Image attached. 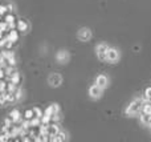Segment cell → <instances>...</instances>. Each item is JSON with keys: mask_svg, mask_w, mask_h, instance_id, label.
I'll use <instances>...</instances> for the list:
<instances>
[{"mask_svg": "<svg viewBox=\"0 0 151 142\" xmlns=\"http://www.w3.org/2000/svg\"><path fill=\"white\" fill-rule=\"evenodd\" d=\"M89 94H90L91 98H98L99 96L102 94V88L98 86V85H93V86H90V89H89Z\"/></svg>", "mask_w": 151, "mask_h": 142, "instance_id": "obj_5", "label": "cell"}, {"mask_svg": "<svg viewBox=\"0 0 151 142\" xmlns=\"http://www.w3.org/2000/svg\"><path fill=\"white\" fill-rule=\"evenodd\" d=\"M56 57H57V60L60 61V63H66V61L69 60V53L66 52V50H60Z\"/></svg>", "mask_w": 151, "mask_h": 142, "instance_id": "obj_11", "label": "cell"}, {"mask_svg": "<svg viewBox=\"0 0 151 142\" xmlns=\"http://www.w3.org/2000/svg\"><path fill=\"white\" fill-rule=\"evenodd\" d=\"M147 125H150V126H151V117H150V121H149V124H147Z\"/></svg>", "mask_w": 151, "mask_h": 142, "instance_id": "obj_29", "label": "cell"}, {"mask_svg": "<svg viewBox=\"0 0 151 142\" xmlns=\"http://www.w3.org/2000/svg\"><path fill=\"white\" fill-rule=\"evenodd\" d=\"M20 80H21V77H20V73H19V72H16V73L13 74L12 77H11V81H12L15 85L20 84Z\"/></svg>", "mask_w": 151, "mask_h": 142, "instance_id": "obj_15", "label": "cell"}, {"mask_svg": "<svg viewBox=\"0 0 151 142\" xmlns=\"http://www.w3.org/2000/svg\"><path fill=\"white\" fill-rule=\"evenodd\" d=\"M146 97L149 98V100L151 98V88H147L146 89Z\"/></svg>", "mask_w": 151, "mask_h": 142, "instance_id": "obj_25", "label": "cell"}, {"mask_svg": "<svg viewBox=\"0 0 151 142\" xmlns=\"http://www.w3.org/2000/svg\"><path fill=\"white\" fill-rule=\"evenodd\" d=\"M5 77V69L4 68H0V80H3Z\"/></svg>", "mask_w": 151, "mask_h": 142, "instance_id": "obj_24", "label": "cell"}, {"mask_svg": "<svg viewBox=\"0 0 151 142\" xmlns=\"http://www.w3.org/2000/svg\"><path fill=\"white\" fill-rule=\"evenodd\" d=\"M7 39L11 40V41H13V43H16V41L19 40V33H17V31H15V29H9V32L7 33Z\"/></svg>", "mask_w": 151, "mask_h": 142, "instance_id": "obj_12", "label": "cell"}, {"mask_svg": "<svg viewBox=\"0 0 151 142\" xmlns=\"http://www.w3.org/2000/svg\"><path fill=\"white\" fill-rule=\"evenodd\" d=\"M4 21H7L8 24L15 23V15H13V13H11V12L5 13V15H4Z\"/></svg>", "mask_w": 151, "mask_h": 142, "instance_id": "obj_13", "label": "cell"}, {"mask_svg": "<svg viewBox=\"0 0 151 142\" xmlns=\"http://www.w3.org/2000/svg\"><path fill=\"white\" fill-rule=\"evenodd\" d=\"M33 113H35V116L39 117V118H41L42 114H44V113L41 112V109H40V108H33Z\"/></svg>", "mask_w": 151, "mask_h": 142, "instance_id": "obj_20", "label": "cell"}, {"mask_svg": "<svg viewBox=\"0 0 151 142\" xmlns=\"http://www.w3.org/2000/svg\"><path fill=\"white\" fill-rule=\"evenodd\" d=\"M5 7H7L8 12H12V4H8V5H5Z\"/></svg>", "mask_w": 151, "mask_h": 142, "instance_id": "obj_26", "label": "cell"}, {"mask_svg": "<svg viewBox=\"0 0 151 142\" xmlns=\"http://www.w3.org/2000/svg\"><path fill=\"white\" fill-rule=\"evenodd\" d=\"M44 113H45V114H49V116H52V114L55 113V112H53V105L48 106V108H47V110H45Z\"/></svg>", "mask_w": 151, "mask_h": 142, "instance_id": "obj_23", "label": "cell"}, {"mask_svg": "<svg viewBox=\"0 0 151 142\" xmlns=\"http://www.w3.org/2000/svg\"><path fill=\"white\" fill-rule=\"evenodd\" d=\"M9 117L12 118L13 124H20L21 122V117H20V112L17 110V109H13L12 112L9 113Z\"/></svg>", "mask_w": 151, "mask_h": 142, "instance_id": "obj_9", "label": "cell"}, {"mask_svg": "<svg viewBox=\"0 0 151 142\" xmlns=\"http://www.w3.org/2000/svg\"><path fill=\"white\" fill-rule=\"evenodd\" d=\"M16 27H17V29L20 32H27L29 29V24H28V21H27L25 19H21V20H19L17 24H16Z\"/></svg>", "mask_w": 151, "mask_h": 142, "instance_id": "obj_7", "label": "cell"}, {"mask_svg": "<svg viewBox=\"0 0 151 142\" xmlns=\"http://www.w3.org/2000/svg\"><path fill=\"white\" fill-rule=\"evenodd\" d=\"M13 45H15V43L11 41V40H8L7 37H5V43H4V48H5V49H9L11 50V48H12Z\"/></svg>", "mask_w": 151, "mask_h": 142, "instance_id": "obj_18", "label": "cell"}, {"mask_svg": "<svg viewBox=\"0 0 151 142\" xmlns=\"http://www.w3.org/2000/svg\"><path fill=\"white\" fill-rule=\"evenodd\" d=\"M118 58H119L118 50L114 49V48H109V49H107V53H106V60L110 61V63H115Z\"/></svg>", "mask_w": 151, "mask_h": 142, "instance_id": "obj_2", "label": "cell"}, {"mask_svg": "<svg viewBox=\"0 0 151 142\" xmlns=\"http://www.w3.org/2000/svg\"><path fill=\"white\" fill-rule=\"evenodd\" d=\"M58 132H60V129H58L57 122L48 124V134H49V137H52V136H56Z\"/></svg>", "mask_w": 151, "mask_h": 142, "instance_id": "obj_8", "label": "cell"}, {"mask_svg": "<svg viewBox=\"0 0 151 142\" xmlns=\"http://www.w3.org/2000/svg\"><path fill=\"white\" fill-rule=\"evenodd\" d=\"M5 13H8L7 7H5V5H0V15H1V16H4Z\"/></svg>", "mask_w": 151, "mask_h": 142, "instance_id": "obj_22", "label": "cell"}, {"mask_svg": "<svg viewBox=\"0 0 151 142\" xmlns=\"http://www.w3.org/2000/svg\"><path fill=\"white\" fill-rule=\"evenodd\" d=\"M107 49H109V47H107L106 44H99L98 47H97V55H98L99 60H106Z\"/></svg>", "mask_w": 151, "mask_h": 142, "instance_id": "obj_4", "label": "cell"}, {"mask_svg": "<svg viewBox=\"0 0 151 142\" xmlns=\"http://www.w3.org/2000/svg\"><path fill=\"white\" fill-rule=\"evenodd\" d=\"M91 37V32H90V29H88V28H82V29H80L78 31V39L80 40H82V41H88L89 39Z\"/></svg>", "mask_w": 151, "mask_h": 142, "instance_id": "obj_6", "label": "cell"}, {"mask_svg": "<svg viewBox=\"0 0 151 142\" xmlns=\"http://www.w3.org/2000/svg\"><path fill=\"white\" fill-rule=\"evenodd\" d=\"M35 117V113H33V109H28V110H25V113H24V120H32Z\"/></svg>", "mask_w": 151, "mask_h": 142, "instance_id": "obj_16", "label": "cell"}, {"mask_svg": "<svg viewBox=\"0 0 151 142\" xmlns=\"http://www.w3.org/2000/svg\"><path fill=\"white\" fill-rule=\"evenodd\" d=\"M48 81H49V84L52 85L53 88H57V86H60L61 82H63V77H61L58 73H53L49 76V80H48Z\"/></svg>", "mask_w": 151, "mask_h": 142, "instance_id": "obj_3", "label": "cell"}, {"mask_svg": "<svg viewBox=\"0 0 151 142\" xmlns=\"http://www.w3.org/2000/svg\"><path fill=\"white\" fill-rule=\"evenodd\" d=\"M4 43H5L4 37H3V39H0V47H4Z\"/></svg>", "mask_w": 151, "mask_h": 142, "instance_id": "obj_27", "label": "cell"}, {"mask_svg": "<svg viewBox=\"0 0 151 142\" xmlns=\"http://www.w3.org/2000/svg\"><path fill=\"white\" fill-rule=\"evenodd\" d=\"M5 66H7V60L0 55V68H5Z\"/></svg>", "mask_w": 151, "mask_h": 142, "instance_id": "obj_21", "label": "cell"}, {"mask_svg": "<svg viewBox=\"0 0 151 142\" xmlns=\"http://www.w3.org/2000/svg\"><path fill=\"white\" fill-rule=\"evenodd\" d=\"M107 82H109V80H107V77L104 76V74L98 76V77H97V80H96V84L98 85V86H101V88H106L107 86Z\"/></svg>", "mask_w": 151, "mask_h": 142, "instance_id": "obj_10", "label": "cell"}, {"mask_svg": "<svg viewBox=\"0 0 151 142\" xmlns=\"http://www.w3.org/2000/svg\"><path fill=\"white\" fill-rule=\"evenodd\" d=\"M16 73V69H15V66H5V74H7L8 77H12L13 74Z\"/></svg>", "mask_w": 151, "mask_h": 142, "instance_id": "obj_14", "label": "cell"}, {"mask_svg": "<svg viewBox=\"0 0 151 142\" xmlns=\"http://www.w3.org/2000/svg\"><path fill=\"white\" fill-rule=\"evenodd\" d=\"M3 36H4V32H3L1 29H0V39H3Z\"/></svg>", "mask_w": 151, "mask_h": 142, "instance_id": "obj_28", "label": "cell"}, {"mask_svg": "<svg viewBox=\"0 0 151 142\" xmlns=\"http://www.w3.org/2000/svg\"><path fill=\"white\" fill-rule=\"evenodd\" d=\"M143 101H145L143 98H138V100L133 101V102L129 105V108H127V114L129 116H134V114L139 113L141 109H142V105H143Z\"/></svg>", "mask_w": 151, "mask_h": 142, "instance_id": "obj_1", "label": "cell"}, {"mask_svg": "<svg viewBox=\"0 0 151 142\" xmlns=\"http://www.w3.org/2000/svg\"><path fill=\"white\" fill-rule=\"evenodd\" d=\"M0 141L1 142L9 141V134H8V132H3V134H0Z\"/></svg>", "mask_w": 151, "mask_h": 142, "instance_id": "obj_19", "label": "cell"}, {"mask_svg": "<svg viewBox=\"0 0 151 142\" xmlns=\"http://www.w3.org/2000/svg\"><path fill=\"white\" fill-rule=\"evenodd\" d=\"M150 114H147V113H143L142 112V114H141V122L142 124H145V125H147L149 124V121H150Z\"/></svg>", "mask_w": 151, "mask_h": 142, "instance_id": "obj_17", "label": "cell"}]
</instances>
